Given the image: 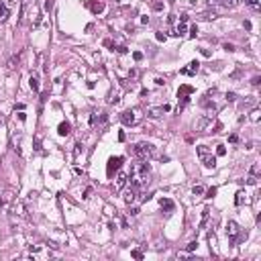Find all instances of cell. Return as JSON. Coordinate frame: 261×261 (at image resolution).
<instances>
[{
  "instance_id": "6",
  "label": "cell",
  "mask_w": 261,
  "mask_h": 261,
  "mask_svg": "<svg viewBox=\"0 0 261 261\" xmlns=\"http://www.w3.org/2000/svg\"><path fill=\"white\" fill-rule=\"evenodd\" d=\"M123 161H125V157H121V155H118V157H110V159H108V165H106V174H108V178H112L114 172L121 169Z\"/></svg>"
},
{
  "instance_id": "48",
  "label": "cell",
  "mask_w": 261,
  "mask_h": 261,
  "mask_svg": "<svg viewBox=\"0 0 261 261\" xmlns=\"http://www.w3.org/2000/svg\"><path fill=\"white\" fill-rule=\"evenodd\" d=\"M76 147H78V149H76V153H82V151H84V147H82V143H78Z\"/></svg>"
},
{
  "instance_id": "43",
  "label": "cell",
  "mask_w": 261,
  "mask_h": 261,
  "mask_svg": "<svg viewBox=\"0 0 261 261\" xmlns=\"http://www.w3.org/2000/svg\"><path fill=\"white\" fill-rule=\"evenodd\" d=\"M90 194H92V188H86V192H84V198H90Z\"/></svg>"
},
{
  "instance_id": "50",
  "label": "cell",
  "mask_w": 261,
  "mask_h": 261,
  "mask_svg": "<svg viewBox=\"0 0 261 261\" xmlns=\"http://www.w3.org/2000/svg\"><path fill=\"white\" fill-rule=\"evenodd\" d=\"M169 2H174V0H169Z\"/></svg>"
},
{
  "instance_id": "10",
  "label": "cell",
  "mask_w": 261,
  "mask_h": 261,
  "mask_svg": "<svg viewBox=\"0 0 261 261\" xmlns=\"http://www.w3.org/2000/svg\"><path fill=\"white\" fill-rule=\"evenodd\" d=\"M137 196H139V190H137V188H133V186H131L129 190H125V202H127L129 206L137 200Z\"/></svg>"
},
{
  "instance_id": "18",
  "label": "cell",
  "mask_w": 261,
  "mask_h": 261,
  "mask_svg": "<svg viewBox=\"0 0 261 261\" xmlns=\"http://www.w3.org/2000/svg\"><path fill=\"white\" fill-rule=\"evenodd\" d=\"M208 214H210V210H208V208H204V210H202V222H200V228H204V226H206V222H208Z\"/></svg>"
},
{
  "instance_id": "37",
  "label": "cell",
  "mask_w": 261,
  "mask_h": 261,
  "mask_svg": "<svg viewBox=\"0 0 261 261\" xmlns=\"http://www.w3.org/2000/svg\"><path fill=\"white\" fill-rule=\"evenodd\" d=\"M251 84H253V86H259V84H261V78H259V76H255V78L251 80Z\"/></svg>"
},
{
  "instance_id": "21",
  "label": "cell",
  "mask_w": 261,
  "mask_h": 261,
  "mask_svg": "<svg viewBox=\"0 0 261 261\" xmlns=\"http://www.w3.org/2000/svg\"><path fill=\"white\" fill-rule=\"evenodd\" d=\"M257 174H259V163H253V165H251V169H249V176L257 178Z\"/></svg>"
},
{
  "instance_id": "16",
  "label": "cell",
  "mask_w": 261,
  "mask_h": 261,
  "mask_svg": "<svg viewBox=\"0 0 261 261\" xmlns=\"http://www.w3.org/2000/svg\"><path fill=\"white\" fill-rule=\"evenodd\" d=\"M218 2H220L224 8H235V6L241 4V0H218Z\"/></svg>"
},
{
  "instance_id": "38",
  "label": "cell",
  "mask_w": 261,
  "mask_h": 261,
  "mask_svg": "<svg viewBox=\"0 0 261 261\" xmlns=\"http://www.w3.org/2000/svg\"><path fill=\"white\" fill-rule=\"evenodd\" d=\"M129 214H131V216H137V214H139V208H137V206H133V208H131V212H129Z\"/></svg>"
},
{
  "instance_id": "15",
  "label": "cell",
  "mask_w": 261,
  "mask_h": 261,
  "mask_svg": "<svg viewBox=\"0 0 261 261\" xmlns=\"http://www.w3.org/2000/svg\"><path fill=\"white\" fill-rule=\"evenodd\" d=\"M200 106H204V108H208L210 112H216V104H214V102H210L208 98H202V100H200Z\"/></svg>"
},
{
  "instance_id": "23",
  "label": "cell",
  "mask_w": 261,
  "mask_h": 261,
  "mask_svg": "<svg viewBox=\"0 0 261 261\" xmlns=\"http://www.w3.org/2000/svg\"><path fill=\"white\" fill-rule=\"evenodd\" d=\"M6 18H8V8L2 6V8H0V20H6Z\"/></svg>"
},
{
  "instance_id": "34",
  "label": "cell",
  "mask_w": 261,
  "mask_h": 261,
  "mask_svg": "<svg viewBox=\"0 0 261 261\" xmlns=\"http://www.w3.org/2000/svg\"><path fill=\"white\" fill-rule=\"evenodd\" d=\"M196 35H198V27H196V25H194V27H192V29H190V37H192V39H194V37H196Z\"/></svg>"
},
{
  "instance_id": "40",
  "label": "cell",
  "mask_w": 261,
  "mask_h": 261,
  "mask_svg": "<svg viewBox=\"0 0 261 261\" xmlns=\"http://www.w3.org/2000/svg\"><path fill=\"white\" fill-rule=\"evenodd\" d=\"M18 121H22V123H25V121H27V114H25V112H22V110L18 112Z\"/></svg>"
},
{
  "instance_id": "2",
  "label": "cell",
  "mask_w": 261,
  "mask_h": 261,
  "mask_svg": "<svg viewBox=\"0 0 261 261\" xmlns=\"http://www.w3.org/2000/svg\"><path fill=\"white\" fill-rule=\"evenodd\" d=\"M133 155L141 161H149V157L155 155V145L153 143H147V141H143V143H137L133 145Z\"/></svg>"
},
{
  "instance_id": "33",
  "label": "cell",
  "mask_w": 261,
  "mask_h": 261,
  "mask_svg": "<svg viewBox=\"0 0 261 261\" xmlns=\"http://www.w3.org/2000/svg\"><path fill=\"white\" fill-rule=\"evenodd\" d=\"M133 59H135V61H141V59H143V53H141V51H135V53H133Z\"/></svg>"
},
{
  "instance_id": "9",
  "label": "cell",
  "mask_w": 261,
  "mask_h": 261,
  "mask_svg": "<svg viewBox=\"0 0 261 261\" xmlns=\"http://www.w3.org/2000/svg\"><path fill=\"white\" fill-rule=\"evenodd\" d=\"M198 69H200V63L194 59V61H190L188 67H182V69H180V74H182V76H196Z\"/></svg>"
},
{
  "instance_id": "31",
  "label": "cell",
  "mask_w": 261,
  "mask_h": 261,
  "mask_svg": "<svg viewBox=\"0 0 261 261\" xmlns=\"http://www.w3.org/2000/svg\"><path fill=\"white\" fill-rule=\"evenodd\" d=\"M224 153H226V149H224V145H218V147H216V155H220V157H222Z\"/></svg>"
},
{
  "instance_id": "13",
  "label": "cell",
  "mask_w": 261,
  "mask_h": 261,
  "mask_svg": "<svg viewBox=\"0 0 261 261\" xmlns=\"http://www.w3.org/2000/svg\"><path fill=\"white\" fill-rule=\"evenodd\" d=\"M90 8H92L94 14H100L104 10V2H102V0H94V2H90Z\"/></svg>"
},
{
  "instance_id": "49",
  "label": "cell",
  "mask_w": 261,
  "mask_h": 261,
  "mask_svg": "<svg viewBox=\"0 0 261 261\" xmlns=\"http://www.w3.org/2000/svg\"><path fill=\"white\" fill-rule=\"evenodd\" d=\"M0 206H4V200H2V198H0Z\"/></svg>"
},
{
  "instance_id": "1",
  "label": "cell",
  "mask_w": 261,
  "mask_h": 261,
  "mask_svg": "<svg viewBox=\"0 0 261 261\" xmlns=\"http://www.w3.org/2000/svg\"><path fill=\"white\" fill-rule=\"evenodd\" d=\"M149 172H151V167H149V163L147 161H141V159H137L133 165H131V172H129V182H131V186L133 188H137L139 192L143 190L147 184H149Z\"/></svg>"
},
{
  "instance_id": "25",
  "label": "cell",
  "mask_w": 261,
  "mask_h": 261,
  "mask_svg": "<svg viewBox=\"0 0 261 261\" xmlns=\"http://www.w3.org/2000/svg\"><path fill=\"white\" fill-rule=\"evenodd\" d=\"M253 104H255V98H247L241 106H243V108H249V106H253Z\"/></svg>"
},
{
  "instance_id": "27",
  "label": "cell",
  "mask_w": 261,
  "mask_h": 261,
  "mask_svg": "<svg viewBox=\"0 0 261 261\" xmlns=\"http://www.w3.org/2000/svg\"><path fill=\"white\" fill-rule=\"evenodd\" d=\"M151 8L159 12V10H163V2H153V4H151Z\"/></svg>"
},
{
  "instance_id": "14",
  "label": "cell",
  "mask_w": 261,
  "mask_h": 261,
  "mask_svg": "<svg viewBox=\"0 0 261 261\" xmlns=\"http://www.w3.org/2000/svg\"><path fill=\"white\" fill-rule=\"evenodd\" d=\"M69 131H72V125H69V123H65V121H63V123H59V127H57V133H59L61 137L69 135Z\"/></svg>"
},
{
  "instance_id": "11",
  "label": "cell",
  "mask_w": 261,
  "mask_h": 261,
  "mask_svg": "<svg viewBox=\"0 0 261 261\" xmlns=\"http://www.w3.org/2000/svg\"><path fill=\"white\" fill-rule=\"evenodd\" d=\"M127 182H129L127 174H123V172H121V174L116 176V184H114V190H116V192H121V190L125 188V184H127Z\"/></svg>"
},
{
  "instance_id": "24",
  "label": "cell",
  "mask_w": 261,
  "mask_h": 261,
  "mask_svg": "<svg viewBox=\"0 0 261 261\" xmlns=\"http://www.w3.org/2000/svg\"><path fill=\"white\" fill-rule=\"evenodd\" d=\"M131 255H133L135 259H143V251H141V249H133Z\"/></svg>"
},
{
  "instance_id": "28",
  "label": "cell",
  "mask_w": 261,
  "mask_h": 261,
  "mask_svg": "<svg viewBox=\"0 0 261 261\" xmlns=\"http://www.w3.org/2000/svg\"><path fill=\"white\" fill-rule=\"evenodd\" d=\"M235 100H237V94L235 92H228L226 94V102H235Z\"/></svg>"
},
{
  "instance_id": "8",
  "label": "cell",
  "mask_w": 261,
  "mask_h": 261,
  "mask_svg": "<svg viewBox=\"0 0 261 261\" xmlns=\"http://www.w3.org/2000/svg\"><path fill=\"white\" fill-rule=\"evenodd\" d=\"M172 110V106L169 104H163V106H151L149 110H147V114L149 116H153V118H157V116H161L163 112H169Z\"/></svg>"
},
{
  "instance_id": "46",
  "label": "cell",
  "mask_w": 261,
  "mask_h": 261,
  "mask_svg": "<svg viewBox=\"0 0 261 261\" xmlns=\"http://www.w3.org/2000/svg\"><path fill=\"white\" fill-rule=\"evenodd\" d=\"M167 20H169L172 25H174V22H176V14H169V16H167Z\"/></svg>"
},
{
  "instance_id": "30",
  "label": "cell",
  "mask_w": 261,
  "mask_h": 261,
  "mask_svg": "<svg viewBox=\"0 0 261 261\" xmlns=\"http://www.w3.org/2000/svg\"><path fill=\"white\" fill-rule=\"evenodd\" d=\"M222 49H226V51H235L237 47H235L233 43H224V45H222Z\"/></svg>"
},
{
  "instance_id": "4",
  "label": "cell",
  "mask_w": 261,
  "mask_h": 261,
  "mask_svg": "<svg viewBox=\"0 0 261 261\" xmlns=\"http://www.w3.org/2000/svg\"><path fill=\"white\" fill-rule=\"evenodd\" d=\"M196 153H198L200 161L206 165V167H214V165H216V157L212 155V151H210L206 145H198V147H196Z\"/></svg>"
},
{
  "instance_id": "29",
  "label": "cell",
  "mask_w": 261,
  "mask_h": 261,
  "mask_svg": "<svg viewBox=\"0 0 261 261\" xmlns=\"http://www.w3.org/2000/svg\"><path fill=\"white\" fill-rule=\"evenodd\" d=\"M214 196H216V188H210L206 192V198H214Z\"/></svg>"
},
{
  "instance_id": "3",
  "label": "cell",
  "mask_w": 261,
  "mask_h": 261,
  "mask_svg": "<svg viewBox=\"0 0 261 261\" xmlns=\"http://www.w3.org/2000/svg\"><path fill=\"white\" fill-rule=\"evenodd\" d=\"M226 237H228V243L235 245L239 239H247V233H243L235 220H228L226 222Z\"/></svg>"
},
{
  "instance_id": "26",
  "label": "cell",
  "mask_w": 261,
  "mask_h": 261,
  "mask_svg": "<svg viewBox=\"0 0 261 261\" xmlns=\"http://www.w3.org/2000/svg\"><path fill=\"white\" fill-rule=\"evenodd\" d=\"M247 4H249L251 8H255V10H259V0H247Z\"/></svg>"
},
{
  "instance_id": "20",
  "label": "cell",
  "mask_w": 261,
  "mask_h": 261,
  "mask_svg": "<svg viewBox=\"0 0 261 261\" xmlns=\"http://www.w3.org/2000/svg\"><path fill=\"white\" fill-rule=\"evenodd\" d=\"M112 51H116V53L125 55V53H127V47H125V45H112Z\"/></svg>"
},
{
  "instance_id": "12",
  "label": "cell",
  "mask_w": 261,
  "mask_h": 261,
  "mask_svg": "<svg viewBox=\"0 0 261 261\" xmlns=\"http://www.w3.org/2000/svg\"><path fill=\"white\" fill-rule=\"evenodd\" d=\"M159 206H161L165 212H174V208H176L174 200H169V198H161V200H159Z\"/></svg>"
},
{
  "instance_id": "41",
  "label": "cell",
  "mask_w": 261,
  "mask_h": 261,
  "mask_svg": "<svg viewBox=\"0 0 261 261\" xmlns=\"http://www.w3.org/2000/svg\"><path fill=\"white\" fill-rule=\"evenodd\" d=\"M51 6H53V2H51V0H47V2H45V10L49 12V10H51Z\"/></svg>"
},
{
  "instance_id": "42",
  "label": "cell",
  "mask_w": 261,
  "mask_h": 261,
  "mask_svg": "<svg viewBox=\"0 0 261 261\" xmlns=\"http://www.w3.org/2000/svg\"><path fill=\"white\" fill-rule=\"evenodd\" d=\"M228 141H230V143H239V137H237V135H230Z\"/></svg>"
},
{
  "instance_id": "19",
  "label": "cell",
  "mask_w": 261,
  "mask_h": 261,
  "mask_svg": "<svg viewBox=\"0 0 261 261\" xmlns=\"http://www.w3.org/2000/svg\"><path fill=\"white\" fill-rule=\"evenodd\" d=\"M29 84H31V88H33V92H39V80H37L35 76H31V80H29Z\"/></svg>"
},
{
  "instance_id": "35",
  "label": "cell",
  "mask_w": 261,
  "mask_h": 261,
  "mask_svg": "<svg viewBox=\"0 0 261 261\" xmlns=\"http://www.w3.org/2000/svg\"><path fill=\"white\" fill-rule=\"evenodd\" d=\"M251 121H259V110H257V108L251 112Z\"/></svg>"
},
{
  "instance_id": "39",
  "label": "cell",
  "mask_w": 261,
  "mask_h": 261,
  "mask_svg": "<svg viewBox=\"0 0 261 261\" xmlns=\"http://www.w3.org/2000/svg\"><path fill=\"white\" fill-rule=\"evenodd\" d=\"M137 76H139V72H137V69H131V74H129V78H131V80H135Z\"/></svg>"
},
{
  "instance_id": "47",
  "label": "cell",
  "mask_w": 261,
  "mask_h": 261,
  "mask_svg": "<svg viewBox=\"0 0 261 261\" xmlns=\"http://www.w3.org/2000/svg\"><path fill=\"white\" fill-rule=\"evenodd\" d=\"M155 84H157V86H163V84H165V80H161V78H157V80H155Z\"/></svg>"
},
{
  "instance_id": "32",
  "label": "cell",
  "mask_w": 261,
  "mask_h": 261,
  "mask_svg": "<svg viewBox=\"0 0 261 261\" xmlns=\"http://www.w3.org/2000/svg\"><path fill=\"white\" fill-rule=\"evenodd\" d=\"M196 247H198V243H196V241H192V243H188V247H186V251H194Z\"/></svg>"
},
{
  "instance_id": "36",
  "label": "cell",
  "mask_w": 261,
  "mask_h": 261,
  "mask_svg": "<svg viewBox=\"0 0 261 261\" xmlns=\"http://www.w3.org/2000/svg\"><path fill=\"white\" fill-rule=\"evenodd\" d=\"M155 39H157V41H165V39H167V35H165V33H157Z\"/></svg>"
},
{
  "instance_id": "17",
  "label": "cell",
  "mask_w": 261,
  "mask_h": 261,
  "mask_svg": "<svg viewBox=\"0 0 261 261\" xmlns=\"http://www.w3.org/2000/svg\"><path fill=\"white\" fill-rule=\"evenodd\" d=\"M243 202H245V192H243V190H239L237 196H235V204H237V206H243Z\"/></svg>"
},
{
  "instance_id": "45",
  "label": "cell",
  "mask_w": 261,
  "mask_h": 261,
  "mask_svg": "<svg viewBox=\"0 0 261 261\" xmlns=\"http://www.w3.org/2000/svg\"><path fill=\"white\" fill-rule=\"evenodd\" d=\"M125 139H127V135H125V133L121 131V133H118V141H125Z\"/></svg>"
},
{
  "instance_id": "7",
  "label": "cell",
  "mask_w": 261,
  "mask_h": 261,
  "mask_svg": "<svg viewBox=\"0 0 261 261\" xmlns=\"http://www.w3.org/2000/svg\"><path fill=\"white\" fill-rule=\"evenodd\" d=\"M121 123H123L125 127H133V125L137 123V112H135V110H125V112H121Z\"/></svg>"
},
{
  "instance_id": "5",
  "label": "cell",
  "mask_w": 261,
  "mask_h": 261,
  "mask_svg": "<svg viewBox=\"0 0 261 261\" xmlns=\"http://www.w3.org/2000/svg\"><path fill=\"white\" fill-rule=\"evenodd\" d=\"M190 94H194V88H192V86H180V90H178V98H180L182 102H180L178 110H182V108L190 102Z\"/></svg>"
},
{
  "instance_id": "44",
  "label": "cell",
  "mask_w": 261,
  "mask_h": 261,
  "mask_svg": "<svg viewBox=\"0 0 261 261\" xmlns=\"http://www.w3.org/2000/svg\"><path fill=\"white\" fill-rule=\"evenodd\" d=\"M112 45H114V43H112L110 39H104V47H112Z\"/></svg>"
},
{
  "instance_id": "22",
  "label": "cell",
  "mask_w": 261,
  "mask_h": 261,
  "mask_svg": "<svg viewBox=\"0 0 261 261\" xmlns=\"http://www.w3.org/2000/svg\"><path fill=\"white\" fill-rule=\"evenodd\" d=\"M192 194H194V196H202V194H204V188H202V186H194V188H192Z\"/></svg>"
}]
</instances>
